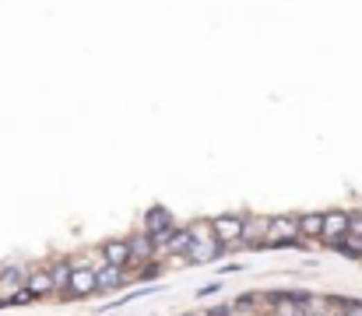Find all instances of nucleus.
I'll use <instances>...</instances> for the list:
<instances>
[{
	"label": "nucleus",
	"instance_id": "f257e3e1",
	"mask_svg": "<svg viewBox=\"0 0 362 316\" xmlns=\"http://www.w3.org/2000/svg\"><path fill=\"white\" fill-rule=\"evenodd\" d=\"M302 236H299V215H278L268 222L264 229V246L268 249H278V246H295Z\"/></svg>",
	"mask_w": 362,
	"mask_h": 316
},
{
	"label": "nucleus",
	"instance_id": "f03ea898",
	"mask_svg": "<svg viewBox=\"0 0 362 316\" xmlns=\"http://www.w3.org/2000/svg\"><path fill=\"white\" fill-rule=\"evenodd\" d=\"M176 229V222H173V215H169V207H148L144 211V232L155 239V246L162 249V243H166V236Z\"/></svg>",
	"mask_w": 362,
	"mask_h": 316
},
{
	"label": "nucleus",
	"instance_id": "7ed1b4c3",
	"mask_svg": "<svg viewBox=\"0 0 362 316\" xmlns=\"http://www.w3.org/2000/svg\"><path fill=\"white\" fill-rule=\"evenodd\" d=\"M212 229H215V236L232 249V246H243L246 218H243V215H218V218H212Z\"/></svg>",
	"mask_w": 362,
	"mask_h": 316
},
{
	"label": "nucleus",
	"instance_id": "20e7f679",
	"mask_svg": "<svg viewBox=\"0 0 362 316\" xmlns=\"http://www.w3.org/2000/svg\"><path fill=\"white\" fill-rule=\"evenodd\" d=\"M222 253H229V246H225L218 236H208V239H193L187 260H190V263H212V260H218Z\"/></svg>",
	"mask_w": 362,
	"mask_h": 316
},
{
	"label": "nucleus",
	"instance_id": "39448f33",
	"mask_svg": "<svg viewBox=\"0 0 362 316\" xmlns=\"http://www.w3.org/2000/svg\"><path fill=\"white\" fill-rule=\"evenodd\" d=\"M348 239V215L345 211H327V218H324V246H331V249H338L341 243Z\"/></svg>",
	"mask_w": 362,
	"mask_h": 316
},
{
	"label": "nucleus",
	"instance_id": "423d86ee",
	"mask_svg": "<svg viewBox=\"0 0 362 316\" xmlns=\"http://www.w3.org/2000/svg\"><path fill=\"white\" fill-rule=\"evenodd\" d=\"M102 263H117V267H134V253H130V239H106L102 243Z\"/></svg>",
	"mask_w": 362,
	"mask_h": 316
},
{
	"label": "nucleus",
	"instance_id": "0eeeda50",
	"mask_svg": "<svg viewBox=\"0 0 362 316\" xmlns=\"http://www.w3.org/2000/svg\"><path fill=\"white\" fill-rule=\"evenodd\" d=\"M25 288L35 295V299H49V295H57V281L53 274H49V267H32L28 278H25Z\"/></svg>",
	"mask_w": 362,
	"mask_h": 316
},
{
	"label": "nucleus",
	"instance_id": "6e6552de",
	"mask_svg": "<svg viewBox=\"0 0 362 316\" xmlns=\"http://www.w3.org/2000/svg\"><path fill=\"white\" fill-rule=\"evenodd\" d=\"M92 292H98V271H95V267H81V271H74L71 292H67L64 299H85V295H92Z\"/></svg>",
	"mask_w": 362,
	"mask_h": 316
},
{
	"label": "nucleus",
	"instance_id": "1a4fd4ad",
	"mask_svg": "<svg viewBox=\"0 0 362 316\" xmlns=\"http://www.w3.org/2000/svg\"><path fill=\"white\" fill-rule=\"evenodd\" d=\"M324 218L327 215H320V211H306V215H299V236L306 243H320L324 239Z\"/></svg>",
	"mask_w": 362,
	"mask_h": 316
},
{
	"label": "nucleus",
	"instance_id": "9d476101",
	"mask_svg": "<svg viewBox=\"0 0 362 316\" xmlns=\"http://www.w3.org/2000/svg\"><path fill=\"white\" fill-rule=\"evenodd\" d=\"M190 246H193V236H190V225H187V229H173V232L166 236V243H162V249H159V253H169V256H187V253H190Z\"/></svg>",
	"mask_w": 362,
	"mask_h": 316
},
{
	"label": "nucleus",
	"instance_id": "9b49d317",
	"mask_svg": "<svg viewBox=\"0 0 362 316\" xmlns=\"http://www.w3.org/2000/svg\"><path fill=\"white\" fill-rule=\"evenodd\" d=\"M127 285V267H117V263H102L98 267V292H117Z\"/></svg>",
	"mask_w": 362,
	"mask_h": 316
},
{
	"label": "nucleus",
	"instance_id": "f8f14e48",
	"mask_svg": "<svg viewBox=\"0 0 362 316\" xmlns=\"http://www.w3.org/2000/svg\"><path fill=\"white\" fill-rule=\"evenodd\" d=\"M130 239V253H134V263H148L155 253H159V246H155V239L148 232H137V236H127Z\"/></svg>",
	"mask_w": 362,
	"mask_h": 316
},
{
	"label": "nucleus",
	"instance_id": "ddd939ff",
	"mask_svg": "<svg viewBox=\"0 0 362 316\" xmlns=\"http://www.w3.org/2000/svg\"><path fill=\"white\" fill-rule=\"evenodd\" d=\"M49 274H53V281H57V295L71 292V278H74V263L71 260H53L49 263Z\"/></svg>",
	"mask_w": 362,
	"mask_h": 316
},
{
	"label": "nucleus",
	"instance_id": "4468645a",
	"mask_svg": "<svg viewBox=\"0 0 362 316\" xmlns=\"http://www.w3.org/2000/svg\"><path fill=\"white\" fill-rule=\"evenodd\" d=\"M25 271L21 267H4L0 271V295H11V292H18V288H25Z\"/></svg>",
	"mask_w": 362,
	"mask_h": 316
},
{
	"label": "nucleus",
	"instance_id": "2eb2a0df",
	"mask_svg": "<svg viewBox=\"0 0 362 316\" xmlns=\"http://www.w3.org/2000/svg\"><path fill=\"white\" fill-rule=\"evenodd\" d=\"M271 316H306L302 302H271Z\"/></svg>",
	"mask_w": 362,
	"mask_h": 316
},
{
	"label": "nucleus",
	"instance_id": "dca6fc26",
	"mask_svg": "<svg viewBox=\"0 0 362 316\" xmlns=\"http://www.w3.org/2000/svg\"><path fill=\"white\" fill-rule=\"evenodd\" d=\"M341 316H362V302L359 299H341Z\"/></svg>",
	"mask_w": 362,
	"mask_h": 316
},
{
	"label": "nucleus",
	"instance_id": "f3484780",
	"mask_svg": "<svg viewBox=\"0 0 362 316\" xmlns=\"http://www.w3.org/2000/svg\"><path fill=\"white\" fill-rule=\"evenodd\" d=\"M348 236L362 239V211H355V215H348Z\"/></svg>",
	"mask_w": 362,
	"mask_h": 316
},
{
	"label": "nucleus",
	"instance_id": "a211bd4d",
	"mask_svg": "<svg viewBox=\"0 0 362 316\" xmlns=\"http://www.w3.org/2000/svg\"><path fill=\"white\" fill-rule=\"evenodd\" d=\"M28 302H35V295H32L28 288H18V292H11V306H28Z\"/></svg>",
	"mask_w": 362,
	"mask_h": 316
},
{
	"label": "nucleus",
	"instance_id": "6ab92c4d",
	"mask_svg": "<svg viewBox=\"0 0 362 316\" xmlns=\"http://www.w3.org/2000/svg\"><path fill=\"white\" fill-rule=\"evenodd\" d=\"M159 271H162L159 263H148V267H141V271H137V278H141V281H155V278H159Z\"/></svg>",
	"mask_w": 362,
	"mask_h": 316
},
{
	"label": "nucleus",
	"instance_id": "aec40b11",
	"mask_svg": "<svg viewBox=\"0 0 362 316\" xmlns=\"http://www.w3.org/2000/svg\"><path fill=\"white\" fill-rule=\"evenodd\" d=\"M257 302H261V292H253V295H243V299H236L232 306H236V309H250V306H257Z\"/></svg>",
	"mask_w": 362,
	"mask_h": 316
},
{
	"label": "nucleus",
	"instance_id": "412c9836",
	"mask_svg": "<svg viewBox=\"0 0 362 316\" xmlns=\"http://www.w3.org/2000/svg\"><path fill=\"white\" fill-rule=\"evenodd\" d=\"M236 313V306H215V309H208L204 316H232Z\"/></svg>",
	"mask_w": 362,
	"mask_h": 316
},
{
	"label": "nucleus",
	"instance_id": "4be33fe9",
	"mask_svg": "<svg viewBox=\"0 0 362 316\" xmlns=\"http://www.w3.org/2000/svg\"><path fill=\"white\" fill-rule=\"evenodd\" d=\"M215 292H218V285H204V288L197 292V299H212Z\"/></svg>",
	"mask_w": 362,
	"mask_h": 316
},
{
	"label": "nucleus",
	"instance_id": "5701e85b",
	"mask_svg": "<svg viewBox=\"0 0 362 316\" xmlns=\"http://www.w3.org/2000/svg\"><path fill=\"white\" fill-rule=\"evenodd\" d=\"M183 316H190V313H183Z\"/></svg>",
	"mask_w": 362,
	"mask_h": 316
}]
</instances>
